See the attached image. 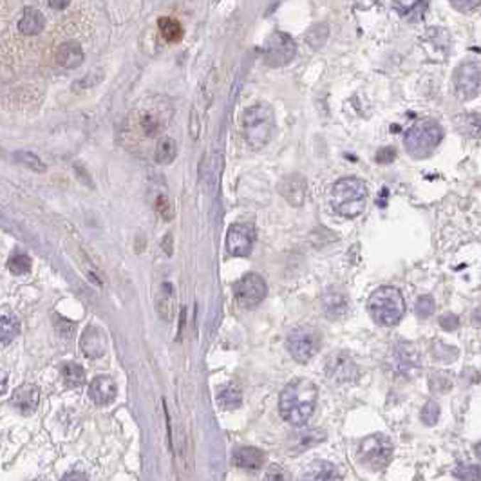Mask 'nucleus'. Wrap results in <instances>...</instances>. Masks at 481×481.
Listing matches in <instances>:
<instances>
[{"instance_id": "603ef678", "label": "nucleus", "mask_w": 481, "mask_h": 481, "mask_svg": "<svg viewBox=\"0 0 481 481\" xmlns=\"http://www.w3.org/2000/svg\"><path fill=\"white\" fill-rule=\"evenodd\" d=\"M474 453H476V456L481 460V443H476V445H474Z\"/></svg>"}, {"instance_id": "c03bdc74", "label": "nucleus", "mask_w": 481, "mask_h": 481, "mask_svg": "<svg viewBox=\"0 0 481 481\" xmlns=\"http://www.w3.org/2000/svg\"><path fill=\"white\" fill-rule=\"evenodd\" d=\"M266 480H288V474L279 465H271V469L266 472Z\"/></svg>"}, {"instance_id": "9d476101", "label": "nucleus", "mask_w": 481, "mask_h": 481, "mask_svg": "<svg viewBox=\"0 0 481 481\" xmlns=\"http://www.w3.org/2000/svg\"><path fill=\"white\" fill-rule=\"evenodd\" d=\"M237 303L244 308H255L266 297V283L257 274H247L234 284Z\"/></svg>"}, {"instance_id": "58836bf2", "label": "nucleus", "mask_w": 481, "mask_h": 481, "mask_svg": "<svg viewBox=\"0 0 481 481\" xmlns=\"http://www.w3.org/2000/svg\"><path fill=\"white\" fill-rule=\"evenodd\" d=\"M434 358L440 360V362L449 364L458 358V350L456 347L445 346V344H438V346L434 347Z\"/></svg>"}, {"instance_id": "9b49d317", "label": "nucleus", "mask_w": 481, "mask_h": 481, "mask_svg": "<svg viewBox=\"0 0 481 481\" xmlns=\"http://www.w3.org/2000/svg\"><path fill=\"white\" fill-rule=\"evenodd\" d=\"M389 367L400 377H414L420 369V355L409 342H400L389 353Z\"/></svg>"}, {"instance_id": "f03ea898", "label": "nucleus", "mask_w": 481, "mask_h": 481, "mask_svg": "<svg viewBox=\"0 0 481 481\" xmlns=\"http://www.w3.org/2000/svg\"><path fill=\"white\" fill-rule=\"evenodd\" d=\"M330 203L342 217H357L367 203V187L358 178H342L331 187Z\"/></svg>"}, {"instance_id": "c9c22d12", "label": "nucleus", "mask_w": 481, "mask_h": 481, "mask_svg": "<svg viewBox=\"0 0 481 481\" xmlns=\"http://www.w3.org/2000/svg\"><path fill=\"white\" fill-rule=\"evenodd\" d=\"M326 38H328V26L326 24L313 26V28H311L310 31L306 33V40L310 42L311 45H313V48H320V45H324Z\"/></svg>"}, {"instance_id": "f704fd0d", "label": "nucleus", "mask_w": 481, "mask_h": 481, "mask_svg": "<svg viewBox=\"0 0 481 481\" xmlns=\"http://www.w3.org/2000/svg\"><path fill=\"white\" fill-rule=\"evenodd\" d=\"M434 310H436V303H434V298L431 295H422L416 301V306H414V311H416L420 318H429L434 313Z\"/></svg>"}, {"instance_id": "1a4fd4ad", "label": "nucleus", "mask_w": 481, "mask_h": 481, "mask_svg": "<svg viewBox=\"0 0 481 481\" xmlns=\"http://www.w3.org/2000/svg\"><path fill=\"white\" fill-rule=\"evenodd\" d=\"M454 91L463 102L477 98L481 94V65L476 62H465L454 72Z\"/></svg>"}, {"instance_id": "6e6552de", "label": "nucleus", "mask_w": 481, "mask_h": 481, "mask_svg": "<svg viewBox=\"0 0 481 481\" xmlns=\"http://www.w3.org/2000/svg\"><path fill=\"white\" fill-rule=\"evenodd\" d=\"M297 45L293 38L283 31L271 33L263 45V60L270 67H283L295 58Z\"/></svg>"}, {"instance_id": "aec40b11", "label": "nucleus", "mask_w": 481, "mask_h": 481, "mask_svg": "<svg viewBox=\"0 0 481 481\" xmlns=\"http://www.w3.org/2000/svg\"><path fill=\"white\" fill-rule=\"evenodd\" d=\"M264 453L255 447H241L234 453V463L239 469L259 470L264 465Z\"/></svg>"}, {"instance_id": "a878e982", "label": "nucleus", "mask_w": 481, "mask_h": 481, "mask_svg": "<svg viewBox=\"0 0 481 481\" xmlns=\"http://www.w3.org/2000/svg\"><path fill=\"white\" fill-rule=\"evenodd\" d=\"M324 438H326V434L317 429L304 431L303 434H298L291 440V453H293V456H297L298 453H304L306 449H311L317 443L324 442Z\"/></svg>"}, {"instance_id": "6ab92c4d", "label": "nucleus", "mask_w": 481, "mask_h": 481, "mask_svg": "<svg viewBox=\"0 0 481 481\" xmlns=\"http://www.w3.org/2000/svg\"><path fill=\"white\" fill-rule=\"evenodd\" d=\"M84 49L76 40H67L56 49V64L64 69H76L84 64Z\"/></svg>"}, {"instance_id": "dca6fc26", "label": "nucleus", "mask_w": 481, "mask_h": 481, "mask_svg": "<svg viewBox=\"0 0 481 481\" xmlns=\"http://www.w3.org/2000/svg\"><path fill=\"white\" fill-rule=\"evenodd\" d=\"M89 396L96 406H109L116 398V382L109 374H99L89 386Z\"/></svg>"}, {"instance_id": "37998d69", "label": "nucleus", "mask_w": 481, "mask_h": 481, "mask_svg": "<svg viewBox=\"0 0 481 481\" xmlns=\"http://www.w3.org/2000/svg\"><path fill=\"white\" fill-rule=\"evenodd\" d=\"M394 158H396V152H394V148H391V147L382 148V151L377 154L378 163H391Z\"/></svg>"}, {"instance_id": "72a5a7b5", "label": "nucleus", "mask_w": 481, "mask_h": 481, "mask_svg": "<svg viewBox=\"0 0 481 481\" xmlns=\"http://www.w3.org/2000/svg\"><path fill=\"white\" fill-rule=\"evenodd\" d=\"M8 268H9V271H11V274L24 275V274H28L29 270H31V259H29L28 255H24V254H16V255H13L11 259H9Z\"/></svg>"}, {"instance_id": "c85d7f7f", "label": "nucleus", "mask_w": 481, "mask_h": 481, "mask_svg": "<svg viewBox=\"0 0 481 481\" xmlns=\"http://www.w3.org/2000/svg\"><path fill=\"white\" fill-rule=\"evenodd\" d=\"M175 154H178V145H175L174 139L168 138V136H163V138L159 139L158 145H156L154 154V159L159 165L172 163L175 159Z\"/></svg>"}, {"instance_id": "a19ab883", "label": "nucleus", "mask_w": 481, "mask_h": 481, "mask_svg": "<svg viewBox=\"0 0 481 481\" xmlns=\"http://www.w3.org/2000/svg\"><path fill=\"white\" fill-rule=\"evenodd\" d=\"M450 4H453V8H456L458 11L469 13L474 11L476 8H480L481 0H450Z\"/></svg>"}, {"instance_id": "4468645a", "label": "nucleus", "mask_w": 481, "mask_h": 481, "mask_svg": "<svg viewBox=\"0 0 481 481\" xmlns=\"http://www.w3.org/2000/svg\"><path fill=\"white\" fill-rule=\"evenodd\" d=\"M279 192H281V195L286 199L288 203L293 205V207H301L304 203V199H306V179L301 174L286 175L279 185Z\"/></svg>"}, {"instance_id": "20e7f679", "label": "nucleus", "mask_w": 481, "mask_h": 481, "mask_svg": "<svg viewBox=\"0 0 481 481\" xmlns=\"http://www.w3.org/2000/svg\"><path fill=\"white\" fill-rule=\"evenodd\" d=\"M367 310L380 326H396L406 315V301L398 288H378L367 301Z\"/></svg>"}, {"instance_id": "f3484780", "label": "nucleus", "mask_w": 481, "mask_h": 481, "mask_svg": "<svg viewBox=\"0 0 481 481\" xmlns=\"http://www.w3.org/2000/svg\"><path fill=\"white\" fill-rule=\"evenodd\" d=\"M11 404L22 414L35 413L40 404V389L35 384H22V386L13 391Z\"/></svg>"}, {"instance_id": "e433bc0d", "label": "nucleus", "mask_w": 481, "mask_h": 481, "mask_svg": "<svg viewBox=\"0 0 481 481\" xmlns=\"http://www.w3.org/2000/svg\"><path fill=\"white\" fill-rule=\"evenodd\" d=\"M458 480H481V465H458L454 469Z\"/></svg>"}, {"instance_id": "423d86ee", "label": "nucleus", "mask_w": 481, "mask_h": 481, "mask_svg": "<svg viewBox=\"0 0 481 481\" xmlns=\"http://www.w3.org/2000/svg\"><path fill=\"white\" fill-rule=\"evenodd\" d=\"M393 458V443L384 434H371L358 445V460L371 470L386 469Z\"/></svg>"}, {"instance_id": "f8f14e48", "label": "nucleus", "mask_w": 481, "mask_h": 481, "mask_svg": "<svg viewBox=\"0 0 481 481\" xmlns=\"http://www.w3.org/2000/svg\"><path fill=\"white\" fill-rule=\"evenodd\" d=\"M326 374L335 384H350L358 378V367L344 351H335L326 358Z\"/></svg>"}, {"instance_id": "412c9836", "label": "nucleus", "mask_w": 481, "mask_h": 481, "mask_svg": "<svg viewBox=\"0 0 481 481\" xmlns=\"http://www.w3.org/2000/svg\"><path fill=\"white\" fill-rule=\"evenodd\" d=\"M44 28L45 16L42 15V11H38L36 8H26L24 15L18 20L20 33L28 36H36L44 31Z\"/></svg>"}, {"instance_id": "a211bd4d", "label": "nucleus", "mask_w": 481, "mask_h": 481, "mask_svg": "<svg viewBox=\"0 0 481 481\" xmlns=\"http://www.w3.org/2000/svg\"><path fill=\"white\" fill-rule=\"evenodd\" d=\"M323 311L326 313V317L333 318V320L344 318L347 315V311H350V298L342 291L330 288L323 295Z\"/></svg>"}, {"instance_id": "4be33fe9", "label": "nucleus", "mask_w": 481, "mask_h": 481, "mask_svg": "<svg viewBox=\"0 0 481 481\" xmlns=\"http://www.w3.org/2000/svg\"><path fill=\"white\" fill-rule=\"evenodd\" d=\"M20 323L18 318L8 310H0V347H6L18 337Z\"/></svg>"}, {"instance_id": "3c124183", "label": "nucleus", "mask_w": 481, "mask_h": 481, "mask_svg": "<svg viewBox=\"0 0 481 481\" xmlns=\"http://www.w3.org/2000/svg\"><path fill=\"white\" fill-rule=\"evenodd\" d=\"M85 474H76V472H69V474H65L64 476V480H85Z\"/></svg>"}, {"instance_id": "bb28decb", "label": "nucleus", "mask_w": 481, "mask_h": 481, "mask_svg": "<svg viewBox=\"0 0 481 481\" xmlns=\"http://www.w3.org/2000/svg\"><path fill=\"white\" fill-rule=\"evenodd\" d=\"M158 28L161 36L167 40L168 44H175L179 40L183 38V26L179 24L175 18H171V16H163V18L158 20Z\"/></svg>"}, {"instance_id": "ea45409f", "label": "nucleus", "mask_w": 481, "mask_h": 481, "mask_svg": "<svg viewBox=\"0 0 481 481\" xmlns=\"http://www.w3.org/2000/svg\"><path fill=\"white\" fill-rule=\"evenodd\" d=\"M156 212H158L165 221H171L174 217V210H172V205L168 203L167 195H158L156 198Z\"/></svg>"}, {"instance_id": "79ce46f5", "label": "nucleus", "mask_w": 481, "mask_h": 481, "mask_svg": "<svg viewBox=\"0 0 481 481\" xmlns=\"http://www.w3.org/2000/svg\"><path fill=\"white\" fill-rule=\"evenodd\" d=\"M440 326L445 331H456L460 328V318L453 313H443L440 317Z\"/></svg>"}, {"instance_id": "49530a36", "label": "nucleus", "mask_w": 481, "mask_h": 481, "mask_svg": "<svg viewBox=\"0 0 481 481\" xmlns=\"http://www.w3.org/2000/svg\"><path fill=\"white\" fill-rule=\"evenodd\" d=\"M48 4L51 6L53 9H56V11H64V9L69 8L71 0H48Z\"/></svg>"}, {"instance_id": "7ed1b4c3", "label": "nucleus", "mask_w": 481, "mask_h": 481, "mask_svg": "<svg viewBox=\"0 0 481 481\" xmlns=\"http://www.w3.org/2000/svg\"><path fill=\"white\" fill-rule=\"evenodd\" d=\"M241 127L247 144L254 151H261L270 144L271 136L275 132V116L270 105L255 104L243 112Z\"/></svg>"}, {"instance_id": "0eeeda50", "label": "nucleus", "mask_w": 481, "mask_h": 481, "mask_svg": "<svg viewBox=\"0 0 481 481\" xmlns=\"http://www.w3.org/2000/svg\"><path fill=\"white\" fill-rule=\"evenodd\" d=\"M286 347L297 362L306 364L320 347V335L310 326H298L288 335Z\"/></svg>"}, {"instance_id": "7c9ffc66", "label": "nucleus", "mask_w": 481, "mask_h": 481, "mask_svg": "<svg viewBox=\"0 0 481 481\" xmlns=\"http://www.w3.org/2000/svg\"><path fill=\"white\" fill-rule=\"evenodd\" d=\"M62 377L69 387H80L85 384V371L80 364H64Z\"/></svg>"}, {"instance_id": "5701e85b", "label": "nucleus", "mask_w": 481, "mask_h": 481, "mask_svg": "<svg viewBox=\"0 0 481 481\" xmlns=\"http://www.w3.org/2000/svg\"><path fill=\"white\" fill-rule=\"evenodd\" d=\"M337 465L326 462V460H315L306 467L303 474V480H340Z\"/></svg>"}, {"instance_id": "2eb2a0df", "label": "nucleus", "mask_w": 481, "mask_h": 481, "mask_svg": "<svg viewBox=\"0 0 481 481\" xmlns=\"http://www.w3.org/2000/svg\"><path fill=\"white\" fill-rule=\"evenodd\" d=\"M80 347L87 358H99L107 351V338L99 328L87 326L80 338Z\"/></svg>"}, {"instance_id": "8fccbe9b", "label": "nucleus", "mask_w": 481, "mask_h": 481, "mask_svg": "<svg viewBox=\"0 0 481 481\" xmlns=\"http://www.w3.org/2000/svg\"><path fill=\"white\" fill-rule=\"evenodd\" d=\"M472 324L476 328H481V306L474 310V313H472Z\"/></svg>"}, {"instance_id": "4c0bfd02", "label": "nucleus", "mask_w": 481, "mask_h": 481, "mask_svg": "<svg viewBox=\"0 0 481 481\" xmlns=\"http://www.w3.org/2000/svg\"><path fill=\"white\" fill-rule=\"evenodd\" d=\"M438 418H440V406L431 400V402H427L422 409V422L431 427L438 422Z\"/></svg>"}, {"instance_id": "a18cd8bd", "label": "nucleus", "mask_w": 481, "mask_h": 481, "mask_svg": "<svg viewBox=\"0 0 481 481\" xmlns=\"http://www.w3.org/2000/svg\"><path fill=\"white\" fill-rule=\"evenodd\" d=\"M190 136L194 139H198V136H199V116L195 109H192V114H190Z\"/></svg>"}, {"instance_id": "09e8293b", "label": "nucleus", "mask_w": 481, "mask_h": 481, "mask_svg": "<svg viewBox=\"0 0 481 481\" xmlns=\"http://www.w3.org/2000/svg\"><path fill=\"white\" fill-rule=\"evenodd\" d=\"M163 250L167 255H172V235L167 234L163 239Z\"/></svg>"}, {"instance_id": "de8ad7c7", "label": "nucleus", "mask_w": 481, "mask_h": 481, "mask_svg": "<svg viewBox=\"0 0 481 481\" xmlns=\"http://www.w3.org/2000/svg\"><path fill=\"white\" fill-rule=\"evenodd\" d=\"M6 389H8V374L0 367V394H4Z\"/></svg>"}, {"instance_id": "c756f323", "label": "nucleus", "mask_w": 481, "mask_h": 481, "mask_svg": "<svg viewBox=\"0 0 481 481\" xmlns=\"http://www.w3.org/2000/svg\"><path fill=\"white\" fill-rule=\"evenodd\" d=\"M241 402H243V396H241V391H239L235 386H227L219 391L217 404L221 409H225V411L237 409V407L241 406Z\"/></svg>"}, {"instance_id": "473e14b6", "label": "nucleus", "mask_w": 481, "mask_h": 481, "mask_svg": "<svg viewBox=\"0 0 481 481\" xmlns=\"http://www.w3.org/2000/svg\"><path fill=\"white\" fill-rule=\"evenodd\" d=\"M15 159L20 165H24V167L31 168V171L45 172V163L38 158V156L33 154V152L18 151V152H15Z\"/></svg>"}, {"instance_id": "393cba45", "label": "nucleus", "mask_w": 481, "mask_h": 481, "mask_svg": "<svg viewBox=\"0 0 481 481\" xmlns=\"http://www.w3.org/2000/svg\"><path fill=\"white\" fill-rule=\"evenodd\" d=\"M456 129L460 134L465 138L477 139L481 138V116L469 112V114H460L456 118Z\"/></svg>"}, {"instance_id": "39448f33", "label": "nucleus", "mask_w": 481, "mask_h": 481, "mask_svg": "<svg viewBox=\"0 0 481 481\" xmlns=\"http://www.w3.org/2000/svg\"><path fill=\"white\" fill-rule=\"evenodd\" d=\"M442 125L434 121V119H420L406 132L404 145H406L407 154H411L416 159H423L433 154L434 148L442 144Z\"/></svg>"}, {"instance_id": "f257e3e1", "label": "nucleus", "mask_w": 481, "mask_h": 481, "mask_svg": "<svg viewBox=\"0 0 481 481\" xmlns=\"http://www.w3.org/2000/svg\"><path fill=\"white\" fill-rule=\"evenodd\" d=\"M318 389L308 378H295L279 396V413L290 426L303 427L317 407Z\"/></svg>"}, {"instance_id": "b1692460", "label": "nucleus", "mask_w": 481, "mask_h": 481, "mask_svg": "<svg viewBox=\"0 0 481 481\" xmlns=\"http://www.w3.org/2000/svg\"><path fill=\"white\" fill-rule=\"evenodd\" d=\"M174 306H175V298H174V290H172L171 284L165 283L159 290L158 298H156V310H158L159 317L163 318L165 323H171L172 317H174Z\"/></svg>"}, {"instance_id": "ddd939ff", "label": "nucleus", "mask_w": 481, "mask_h": 481, "mask_svg": "<svg viewBox=\"0 0 481 481\" xmlns=\"http://www.w3.org/2000/svg\"><path fill=\"white\" fill-rule=\"evenodd\" d=\"M255 243V232L248 225H232L227 232V250L235 257H247L252 254Z\"/></svg>"}, {"instance_id": "cd10ccee", "label": "nucleus", "mask_w": 481, "mask_h": 481, "mask_svg": "<svg viewBox=\"0 0 481 481\" xmlns=\"http://www.w3.org/2000/svg\"><path fill=\"white\" fill-rule=\"evenodd\" d=\"M393 6L398 9L400 15L411 20L422 18L427 8L426 0H393Z\"/></svg>"}, {"instance_id": "2f4dec72", "label": "nucleus", "mask_w": 481, "mask_h": 481, "mask_svg": "<svg viewBox=\"0 0 481 481\" xmlns=\"http://www.w3.org/2000/svg\"><path fill=\"white\" fill-rule=\"evenodd\" d=\"M139 125H141V129H144L147 136H156L165 127V124L161 121V116L156 114V112H144L141 119H139Z\"/></svg>"}]
</instances>
